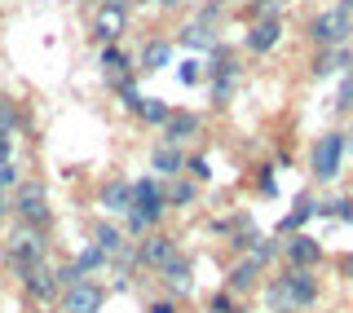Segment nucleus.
<instances>
[{"instance_id":"f257e3e1","label":"nucleus","mask_w":353,"mask_h":313,"mask_svg":"<svg viewBox=\"0 0 353 313\" xmlns=\"http://www.w3.org/2000/svg\"><path fill=\"white\" fill-rule=\"evenodd\" d=\"M44 256H49V239H44V230L40 225H22V221H18V225L9 230V239H5V261L22 274L27 265H40Z\"/></svg>"},{"instance_id":"f03ea898","label":"nucleus","mask_w":353,"mask_h":313,"mask_svg":"<svg viewBox=\"0 0 353 313\" xmlns=\"http://www.w3.org/2000/svg\"><path fill=\"white\" fill-rule=\"evenodd\" d=\"M203 75H208V97H212V106H230V97H234V88H239V62H234V53L216 44L212 62L203 66Z\"/></svg>"},{"instance_id":"7ed1b4c3","label":"nucleus","mask_w":353,"mask_h":313,"mask_svg":"<svg viewBox=\"0 0 353 313\" xmlns=\"http://www.w3.org/2000/svg\"><path fill=\"white\" fill-rule=\"evenodd\" d=\"M345 150H349V132H323L309 150V172L314 181H336L340 176V163H345Z\"/></svg>"},{"instance_id":"20e7f679","label":"nucleus","mask_w":353,"mask_h":313,"mask_svg":"<svg viewBox=\"0 0 353 313\" xmlns=\"http://www.w3.org/2000/svg\"><path fill=\"white\" fill-rule=\"evenodd\" d=\"M9 212L22 221V225H49V190H44V181H18L14 185V203H9Z\"/></svg>"},{"instance_id":"39448f33","label":"nucleus","mask_w":353,"mask_h":313,"mask_svg":"<svg viewBox=\"0 0 353 313\" xmlns=\"http://www.w3.org/2000/svg\"><path fill=\"white\" fill-rule=\"evenodd\" d=\"M349 31H353V14H349L345 5L323 9V14H314V18H309V40H314L318 49L345 44V40H349Z\"/></svg>"},{"instance_id":"423d86ee","label":"nucleus","mask_w":353,"mask_h":313,"mask_svg":"<svg viewBox=\"0 0 353 313\" xmlns=\"http://www.w3.org/2000/svg\"><path fill=\"white\" fill-rule=\"evenodd\" d=\"M132 216H141L146 225L154 230L163 221V212H168V203H163V181L159 176H141V181H132Z\"/></svg>"},{"instance_id":"0eeeda50","label":"nucleus","mask_w":353,"mask_h":313,"mask_svg":"<svg viewBox=\"0 0 353 313\" xmlns=\"http://www.w3.org/2000/svg\"><path fill=\"white\" fill-rule=\"evenodd\" d=\"M279 278H283V292H287L292 313L318 305V292H323V287H318V270H283Z\"/></svg>"},{"instance_id":"6e6552de","label":"nucleus","mask_w":353,"mask_h":313,"mask_svg":"<svg viewBox=\"0 0 353 313\" xmlns=\"http://www.w3.org/2000/svg\"><path fill=\"white\" fill-rule=\"evenodd\" d=\"M106 287L93 278H80L75 287H62V313H102Z\"/></svg>"},{"instance_id":"1a4fd4ad","label":"nucleus","mask_w":353,"mask_h":313,"mask_svg":"<svg viewBox=\"0 0 353 313\" xmlns=\"http://www.w3.org/2000/svg\"><path fill=\"white\" fill-rule=\"evenodd\" d=\"M22 278V292H27L31 300H40V305H49V300H58V270H53L49 261H40V265H27V270L18 274Z\"/></svg>"},{"instance_id":"9d476101","label":"nucleus","mask_w":353,"mask_h":313,"mask_svg":"<svg viewBox=\"0 0 353 313\" xmlns=\"http://www.w3.org/2000/svg\"><path fill=\"white\" fill-rule=\"evenodd\" d=\"M318 261H323V243L314 234H287V243H283L287 270H318Z\"/></svg>"},{"instance_id":"9b49d317","label":"nucleus","mask_w":353,"mask_h":313,"mask_svg":"<svg viewBox=\"0 0 353 313\" xmlns=\"http://www.w3.org/2000/svg\"><path fill=\"white\" fill-rule=\"evenodd\" d=\"M132 248H137V265H146V270H163V265L176 256V239H172V234L150 230V234H141V243H132Z\"/></svg>"},{"instance_id":"f8f14e48","label":"nucleus","mask_w":353,"mask_h":313,"mask_svg":"<svg viewBox=\"0 0 353 313\" xmlns=\"http://www.w3.org/2000/svg\"><path fill=\"white\" fill-rule=\"evenodd\" d=\"M154 274H159V283L168 287V296H172V300L190 296V287H194V270H190V261H185L181 252H176L172 261L163 265V270H154Z\"/></svg>"},{"instance_id":"ddd939ff","label":"nucleus","mask_w":353,"mask_h":313,"mask_svg":"<svg viewBox=\"0 0 353 313\" xmlns=\"http://www.w3.org/2000/svg\"><path fill=\"white\" fill-rule=\"evenodd\" d=\"M261 287V265L252 261V256H239L234 265H230V274H225V292L230 296H252Z\"/></svg>"},{"instance_id":"4468645a","label":"nucleus","mask_w":353,"mask_h":313,"mask_svg":"<svg viewBox=\"0 0 353 313\" xmlns=\"http://www.w3.org/2000/svg\"><path fill=\"white\" fill-rule=\"evenodd\" d=\"M199 132H203V119H199L194 110H172V115L163 119V141H168V146H181V141H194Z\"/></svg>"},{"instance_id":"2eb2a0df","label":"nucleus","mask_w":353,"mask_h":313,"mask_svg":"<svg viewBox=\"0 0 353 313\" xmlns=\"http://www.w3.org/2000/svg\"><path fill=\"white\" fill-rule=\"evenodd\" d=\"M345 66H353L349 44H331V49H318V53H314V62H309V75H314V80H327V75L345 71Z\"/></svg>"},{"instance_id":"dca6fc26","label":"nucleus","mask_w":353,"mask_h":313,"mask_svg":"<svg viewBox=\"0 0 353 313\" xmlns=\"http://www.w3.org/2000/svg\"><path fill=\"white\" fill-rule=\"evenodd\" d=\"M279 40H283V18H261V22H252L248 36H243L248 53H270Z\"/></svg>"},{"instance_id":"f3484780","label":"nucleus","mask_w":353,"mask_h":313,"mask_svg":"<svg viewBox=\"0 0 353 313\" xmlns=\"http://www.w3.org/2000/svg\"><path fill=\"white\" fill-rule=\"evenodd\" d=\"M150 172L154 176H181L185 172V154H181V146H168V141H159V146L150 150Z\"/></svg>"},{"instance_id":"a211bd4d","label":"nucleus","mask_w":353,"mask_h":313,"mask_svg":"<svg viewBox=\"0 0 353 313\" xmlns=\"http://www.w3.org/2000/svg\"><path fill=\"white\" fill-rule=\"evenodd\" d=\"M97 203H102L106 212H115V216H124V212L132 208V181H124V176H110V181L97 190Z\"/></svg>"},{"instance_id":"6ab92c4d","label":"nucleus","mask_w":353,"mask_h":313,"mask_svg":"<svg viewBox=\"0 0 353 313\" xmlns=\"http://www.w3.org/2000/svg\"><path fill=\"white\" fill-rule=\"evenodd\" d=\"M124 27H128V14L124 9H97V18H93V36L102 40V44H115L119 36H124Z\"/></svg>"},{"instance_id":"aec40b11","label":"nucleus","mask_w":353,"mask_h":313,"mask_svg":"<svg viewBox=\"0 0 353 313\" xmlns=\"http://www.w3.org/2000/svg\"><path fill=\"white\" fill-rule=\"evenodd\" d=\"M199 199V181H190V176H168V185H163V203L168 208H190Z\"/></svg>"},{"instance_id":"412c9836","label":"nucleus","mask_w":353,"mask_h":313,"mask_svg":"<svg viewBox=\"0 0 353 313\" xmlns=\"http://www.w3.org/2000/svg\"><path fill=\"white\" fill-rule=\"evenodd\" d=\"M93 248H102L106 256H115V252L128 248V234L119 225H110V221H93Z\"/></svg>"},{"instance_id":"4be33fe9","label":"nucleus","mask_w":353,"mask_h":313,"mask_svg":"<svg viewBox=\"0 0 353 313\" xmlns=\"http://www.w3.org/2000/svg\"><path fill=\"white\" fill-rule=\"evenodd\" d=\"M172 62V44L168 40H146V49H141V58H137V71H163V66Z\"/></svg>"},{"instance_id":"5701e85b","label":"nucleus","mask_w":353,"mask_h":313,"mask_svg":"<svg viewBox=\"0 0 353 313\" xmlns=\"http://www.w3.org/2000/svg\"><path fill=\"white\" fill-rule=\"evenodd\" d=\"M102 71H106V80L110 84H124V80H132V71H128V53L124 49H115V44H106L102 49Z\"/></svg>"},{"instance_id":"b1692460","label":"nucleus","mask_w":353,"mask_h":313,"mask_svg":"<svg viewBox=\"0 0 353 313\" xmlns=\"http://www.w3.org/2000/svg\"><path fill=\"white\" fill-rule=\"evenodd\" d=\"M314 216H318V203H314V199H296V208L279 221V234H301V225H309Z\"/></svg>"},{"instance_id":"393cba45","label":"nucleus","mask_w":353,"mask_h":313,"mask_svg":"<svg viewBox=\"0 0 353 313\" xmlns=\"http://www.w3.org/2000/svg\"><path fill=\"white\" fill-rule=\"evenodd\" d=\"M132 115H137L141 124H154V128H163V119L172 115V106L163 102V97H141V102H137V110H132Z\"/></svg>"},{"instance_id":"a878e982","label":"nucleus","mask_w":353,"mask_h":313,"mask_svg":"<svg viewBox=\"0 0 353 313\" xmlns=\"http://www.w3.org/2000/svg\"><path fill=\"white\" fill-rule=\"evenodd\" d=\"M106 261H110V256L102 252V248H93V243H84V248H80V256H75V270H80V278H88V274H97V270H106Z\"/></svg>"},{"instance_id":"bb28decb","label":"nucleus","mask_w":353,"mask_h":313,"mask_svg":"<svg viewBox=\"0 0 353 313\" xmlns=\"http://www.w3.org/2000/svg\"><path fill=\"white\" fill-rule=\"evenodd\" d=\"M181 44H185V49H203V53H212V49H216V31H208L203 22H190V27L181 31Z\"/></svg>"},{"instance_id":"cd10ccee","label":"nucleus","mask_w":353,"mask_h":313,"mask_svg":"<svg viewBox=\"0 0 353 313\" xmlns=\"http://www.w3.org/2000/svg\"><path fill=\"white\" fill-rule=\"evenodd\" d=\"M279 252H283V243H279V239H265V234H256V243H252V248L243 252V256H252V261H256L261 270H265V265H270Z\"/></svg>"},{"instance_id":"c85d7f7f","label":"nucleus","mask_w":353,"mask_h":313,"mask_svg":"<svg viewBox=\"0 0 353 313\" xmlns=\"http://www.w3.org/2000/svg\"><path fill=\"white\" fill-rule=\"evenodd\" d=\"M265 305H270V313H292L287 292H283V278H270V283H265Z\"/></svg>"},{"instance_id":"c756f323","label":"nucleus","mask_w":353,"mask_h":313,"mask_svg":"<svg viewBox=\"0 0 353 313\" xmlns=\"http://www.w3.org/2000/svg\"><path fill=\"white\" fill-rule=\"evenodd\" d=\"M185 176H190V181H212V163H208V154H190V159H185Z\"/></svg>"},{"instance_id":"7c9ffc66","label":"nucleus","mask_w":353,"mask_h":313,"mask_svg":"<svg viewBox=\"0 0 353 313\" xmlns=\"http://www.w3.org/2000/svg\"><path fill=\"white\" fill-rule=\"evenodd\" d=\"M283 14V0H252L248 5V18L261 22V18H279Z\"/></svg>"},{"instance_id":"2f4dec72","label":"nucleus","mask_w":353,"mask_h":313,"mask_svg":"<svg viewBox=\"0 0 353 313\" xmlns=\"http://www.w3.org/2000/svg\"><path fill=\"white\" fill-rule=\"evenodd\" d=\"M18 124H22L18 106L9 102V97H0V132H18Z\"/></svg>"},{"instance_id":"473e14b6","label":"nucleus","mask_w":353,"mask_h":313,"mask_svg":"<svg viewBox=\"0 0 353 313\" xmlns=\"http://www.w3.org/2000/svg\"><path fill=\"white\" fill-rule=\"evenodd\" d=\"M115 93H119V102H124V110H137V102H141V93H137V84H132V80H124V84L115 88Z\"/></svg>"},{"instance_id":"72a5a7b5","label":"nucleus","mask_w":353,"mask_h":313,"mask_svg":"<svg viewBox=\"0 0 353 313\" xmlns=\"http://www.w3.org/2000/svg\"><path fill=\"white\" fill-rule=\"evenodd\" d=\"M208 313H239L234 309V296H230V292H216L212 300H208Z\"/></svg>"},{"instance_id":"f704fd0d","label":"nucleus","mask_w":353,"mask_h":313,"mask_svg":"<svg viewBox=\"0 0 353 313\" xmlns=\"http://www.w3.org/2000/svg\"><path fill=\"white\" fill-rule=\"evenodd\" d=\"M22 181V172H18V163H0V194H5V190H14Z\"/></svg>"},{"instance_id":"c9c22d12","label":"nucleus","mask_w":353,"mask_h":313,"mask_svg":"<svg viewBox=\"0 0 353 313\" xmlns=\"http://www.w3.org/2000/svg\"><path fill=\"white\" fill-rule=\"evenodd\" d=\"M176 75H181V84H199V80H203V62H181V71H176Z\"/></svg>"},{"instance_id":"e433bc0d","label":"nucleus","mask_w":353,"mask_h":313,"mask_svg":"<svg viewBox=\"0 0 353 313\" xmlns=\"http://www.w3.org/2000/svg\"><path fill=\"white\" fill-rule=\"evenodd\" d=\"M14 150H18L14 132H0V163H14Z\"/></svg>"},{"instance_id":"4c0bfd02","label":"nucleus","mask_w":353,"mask_h":313,"mask_svg":"<svg viewBox=\"0 0 353 313\" xmlns=\"http://www.w3.org/2000/svg\"><path fill=\"white\" fill-rule=\"evenodd\" d=\"M256 185H261V194H274V190H279V185H274V168H261V172H256Z\"/></svg>"},{"instance_id":"58836bf2","label":"nucleus","mask_w":353,"mask_h":313,"mask_svg":"<svg viewBox=\"0 0 353 313\" xmlns=\"http://www.w3.org/2000/svg\"><path fill=\"white\" fill-rule=\"evenodd\" d=\"M336 110H353V80H345V88H340V97H336Z\"/></svg>"},{"instance_id":"ea45409f","label":"nucleus","mask_w":353,"mask_h":313,"mask_svg":"<svg viewBox=\"0 0 353 313\" xmlns=\"http://www.w3.org/2000/svg\"><path fill=\"white\" fill-rule=\"evenodd\" d=\"M146 313H176V300H172V296H168V300H150Z\"/></svg>"},{"instance_id":"a19ab883","label":"nucleus","mask_w":353,"mask_h":313,"mask_svg":"<svg viewBox=\"0 0 353 313\" xmlns=\"http://www.w3.org/2000/svg\"><path fill=\"white\" fill-rule=\"evenodd\" d=\"M102 5H106V9H124V14H128V5H132V0H102Z\"/></svg>"},{"instance_id":"79ce46f5","label":"nucleus","mask_w":353,"mask_h":313,"mask_svg":"<svg viewBox=\"0 0 353 313\" xmlns=\"http://www.w3.org/2000/svg\"><path fill=\"white\" fill-rule=\"evenodd\" d=\"M340 270H345V278H353V256H345V261H340Z\"/></svg>"},{"instance_id":"37998d69","label":"nucleus","mask_w":353,"mask_h":313,"mask_svg":"<svg viewBox=\"0 0 353 313\" xmlns=\"http://www.w3.org/2000/svg\"><path fill=\"white\" fill-rule=\"evenodd\" d=\"M159 9H176V5H185V0H154Z\"/></svg>"},{"instance_id":"c03bdc74","label":"nucleus","mask_w":353,"mask_h":313,"mask_svg":"<svg viewBox=\"0 0 353 313\" xmlns=\"http://www.w3.org/2000/svg\"><path fill=\"white\" fill-rule=\"evenodd\" d=\"M5 212H9V203H5V194H0V216H5Z\"/></svg>"},{"instance_id":"a18cd8bd","label":"nucleus","mask_w":353,"mask_h":313,"mask_svg":"<svg viewBox=\"0 0 353 313\" xmlns=\"http://www.w3.org/2000/svg\"><path fill=\"white\" fill-rule=\"evenodd\" d=\"M340 5H345V9H349V14H353V0H340Z\"/></svg>"},{"instance_id":"49530a36","label":"nucleus","mask_w":353,"mask_h":313,"mask_svg":"<svg viewBox=\"0 0 353 313\" xmlns=\"http://www.w3.org/2000/svg\"><path fill=\"white\" fill-rule=\"evenodd\" d=\"M345 199H349V203H353V181H349V194H345Z\"/></svg>"}]
</instances>
